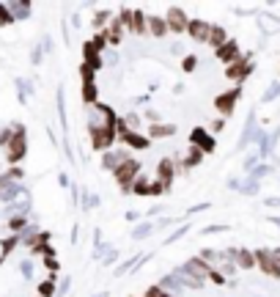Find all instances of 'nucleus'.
<instances>
[{
    "label": "nucleus",
    "instance_id": "nucleus-46",
    "mask_svg": "<svg viewBox=\"0 0 280 297\" xmlns=\"http://www.w3.org/2000/svg\"><path fill=\"white\" fill-rule=\"evenodd\" d=\"M165 190H168V187L162 185V182H151V193H148V195H162Z\"/></svg>",
    "mask_w": 280,
    "mask_h": 297
},
{
    "label": "nucleus",
    "instance_id": "nucleus-26",
    "mask_svg": "<svg viewBox=\"0 0 280 297\" xmlns=\"http://www.w3.org/2000/svg\"><path fill=\"white\" fill-rule=\"evenodd\" d=\"M132 193H135V195H148V193H151V182H148V176H146V173H140V176L135 179V185H132Z\"/></svg>",
    "mask_w": 280,
    "mask_h": 297
},
{
    "label": "nucleus",
    "instance_id": "nucleus-49",
    "mask_svg": "<svg viewBox=\"0 0 280 297\" xmlns=\"http://www.w3.org/2000/svg\"><path fill=\"white\" fill-rule=\"evenodd\" d=\"M105 64L107 66H115V64H118V55H115V52H105Z\"/></svg>",
    "mask_w": 280,
    "mask_h": 297
},
{
    "label": "nucleus",
    "instance_id": "nucleus-47",
    "mask_svg": "<svg viewBox=\"0 0 280 297\" xmlns=\"http://www.w3.org/2000/svg\"><path fill=\"white\" fill-rule=\"evenodd\" d=\"M209 281H214V283H225V275L220 273V270H211V273H209Z\"/></svg>",
    "mask_w": 280,
    "mask_h": 297
},
{
    "label": "nucleus",
    "instance_id": "nucleus-1",
    "mask_svg": "<svg viewBox=\"0 0 280 297\" xmlns=\"http://www.w3.org/2000/svg\"><path fill=\"white\" fill-rule=\"evenodd\" d=\"M88 135H91V146L97 152H105V148L113 146V140L118 138L115 127H105V124H88Z\"/></svg>",
    "mask_w": 280,
    "mask_h": 297
},
{
    "label": "nucleus",
    "instance_id": "nucleus-2",
    "mask_svg": "<svg viewBox=\"0 0 280 297\" xmlns=\"http://www.w3.org/2000/svg\"><path fill=\"white\" fill-rule=\"evenodd\" d=\"M115 176V182H118V187L124 193H132V185H135V179L140 176V163L138 160H129V163H124L118 168V171L113 173Z\"/></svg>",
    "mask_w": 280,
    "mask_h": 297
},
{
    "label": "nucleus",
    "instance_id": "nucleus-28",
    "mask_svg": "<svg viewBox=\"0 0 280 297\" xmlns=\"http://www.w3.org/2000/svg\"><path fill=\"white\" fill-rule=\"evenodd\" d=\"M39 234L42 231H39L36 226H25L22 231H19V242H22V245H33V242L39 240Z\"/></svg>",
    "mask_w": 280,
    "mask_h": 297
},
{
    "label": "nucleus",
    "instance_id": "nucleus-33",
    "mask_svg": "<svg viewBox=\"0 0 280 297\" xmlns=\"http://www.w3.org/2000/svg\"><path fill=\"white\" fill-rule=\"evenodd\" d=\"M118 22H121V28H124V31H132V25H135V11H129V9H121V14H118Z\"/></svg>",
    "mask_w": 280,
    "mask_h": 297
},
{
    "label": "nucleus",
    "instance_id": "nucleus-22",
    "mask_svg": "<svg viewBox=\"0 0 280 297\" xmlns=\"http://www.w3.org/2000/svg\"><path fill=\"white\" fill-rule=\"evenodd\" d=\"M124 28H121V22H118V19H113V22H110V28H107L105 31V36H107V44H121V42H124Z\"/></svg>",
    "mask_w": 280,
    "mask_h": 297
},
{
    "label": "nucleus",
    "instance_id": "nucleus-10",
    "mask_svg": "<svg viewBox=\"0 0 280 297\" xmlns=\"http://www.w3.org/2000/svg\"><path fill=\"white\" fill-rule=\"evenodd\" d=\"M214 55H217V61H223V64H228V66L236 64V61L242 58V55H239V42L228 39V42L220 47V50H214Z\"/></svg>",
    "mask_w": 280,
    "mask_h": 297
},
{
    "label": "nucleus",
    "instance_id": "nucleus-38",
    "mask_svg": "<svg viewBox=\"0 0 280 297\" xmlns=\"http://www.w3.org/2000/svg\"><path fill=\"white\" fill-rule=\"evenodd\" d=\"M269 171H272V168L266 165V163H258V165H256V168H253V171H250V179H256V182H258L261 176H266V173H269Z\"/></svg>",
    "mask_w": 280,
    "mask_h": 297
},
{
    "label": "nucleus",
    "instance_id": "nucleus-21",
    "mask_svg": "<svg viewBox=\"0 0 280 297\" xmlns=\"http://www.w3.org/2000/svg\"><path fill=\"white\" fill-rule=\"evenodd\" d=\"M148 33H151V36H157V39H162L165 33H170L165 17H148Z\"/></svg>",
    "mask_w": 280,
    "mask_h": 297
},
{
    "label": "nucleus",
    "instance_id": "nucleus-5",
    "mask_svg": "<svg viewBox=\"0 0 280 297\" xmlns=\"http://www.w3.org/2000/svg\"><path fill=\"white\" fill-rule=\"evenodd\" d=\"M129 160H132V157H129L127 148H113V152L102 154V168H105V171H110V173H115L124 163H129Z\"/></svg>",
    "mask_w": 280,
    "mask_h": 297
},
{
    "label": "nucleus",
    "instance_id": "nucleus-3",
    "mask_svg": "<svg viewBox=\"0 0 280 297\" xmlns=\"http://www.w3.org/2000/svg\"><path fill=\"white\" fill-rule=\"evenodd\" d=\"M239 97H242V85H234L231 91H225V94H217V99H214V107L223 113V116H231L234 113V107L239 102Z\"/></svg>",
    "mask_w": 280,
    "mask_h": 297
},
{
    "label": "nucleus",
    "instance_id": "nucleus-56",
    "mask_svg": "<svg viewBox=\"0 0 280 297\" xmlns=\"http://www.w3.org/2000/svg\"><path fill=\"white\" fill-rule=\"evenodd\" d=\"M58 292H60V294H66V292H69V281H64V283H60V286H58Z\"/></svg>",
    "mask_w": 280,
    "mask_h": 297
},
{
    "label": "nucleus",
    "instance_id": "nucleus-32",
    "mask_svg": "<svg viewBox=\"0 0 280 297\" xmlns=\"http://www.w3.org/2000/svg\"><path fill=\"white\" fill-rule=\"evenodd\" d=\"M55 292H58V286H55V281H52V278H47V281L39 283V297H52Z\"/></svg>",
    "mask_w": 280,
    "mask_h": 297
},
{
    "label": "nucleus",
    "instance_id": "nucleus-54",
    "mask_svg": "<svg viewBox=\"0 0 280 297\" xmlns=\"http://www.w3.org/2000/svg\"><path fill=\"white\" fill-rule=\"evenodd\" d=\"M83 204H85V206H99V195H91L88 201H83Z\"/></svg>",
    "mask_w": 280,
    "mask_h": 297
},
{
    "label": "nucleus",
    "instance_id": "nucleus-23",
    "mask_svg": "<svg viewBox=\"0 0 280 297\" xmlns=\"http://www.w3.org/2000/svg\"><path fill=\"white\" fill-rule=\"evenodd\" d=\"M228 42V33H225V28H220V25H211V36H209V44L214 47V50H220V47Z\"/></svg>",
    "mask_w": 280,
    "mask_h": 297
},
{
    "label": "nucleus",
    "instance_id": "nucleus-53",
    "mask_svg": "<svg viewBox=\"0 0 280 297\" xmlns=\"http://www.w3.org/2000/svg\"><path fill=\"white\" fill-rule=\"evenodd\" d=\"M42 55H44V50H42V47H36V50H33V64H39Z\"/></svg>",
    "mask_w": 280,
    "mask_h": 297
},
{
    "label": "nucleus",
    "instance_id": "nucleus-55",
    "mask_svg": "<svg viewBox=\"0 0 280 297\" xmlns=\"http://www.w3.org/2000/svg\"><path fill=\"white\" fill-rule=\"evenodd\" d=\"M223 127H225V121H223V118H217V121H214V124H211V130H214V132H220V130H223Z\"/></svg>",
    "mask_w": 280,
    "mask_h": 297
},
{
    "label": "nucleus",
    "instance_id": "nucleus-24",
    "mask_svg": "<svg viewBox=\"0 0 280 297\" xmlns=\"http://www.w3.org/2000/svg\"><path fill=\"white\" fill-rule=\"evenodd\" d=\"M19 195H28V193H25V187H22V185H17V182H14V185H9L3 193H0V198H3L6 204H11V201H17V198H19Z\"/></svg>",
    "mask_w": 280,
    "mask_h": 297
},
{
    "label": "nucleus",
    "instance_id": "nucleus-34",
    "mask_svg": "<svg viewBox=\"0 0 280 297\" xmlns=\"http://www.w3.org/2000/svg\"><path fill=\"white\" fill-rule=\"evenodd\" d=\"M151 231H154V223H140V226L132 231V240H146Z\"/></svg>",
    "mask_w": 280,
    "mask_h": 297
},
{
    "label": "nucleus",
    "instance_id": "nucleus-25",
    "mask_svg": "<svg viewBox=\"0 0 280 297\" xmlns=\"http://www.w3.org/2000/svg\"><path fill=\"white\" fill-rule=\"evenodd\" d=\"M201 259L206 261V264H217V267H220L223 261H228L225 259V251H214V248H206V251L201 253Z\"/></svg>",
    "mask_w": 280,
    "mask_h": 297
},
{
    "label": "nucleus",
    "instance_id": "nucleus-58",
    "mask_svg": "<svg viewBox=\"0 0 280 297\" xmlns=\"http://www.w3.org/2000/svg\"><path fill=\"white\" fill-rule=\"evenodd\" d=\"M272 253H275V261L280 264V248H275V251H272Z\"/></svg>",
    "mask_w": 280,
    "mask_h": 297
},
{
    "label": "nucleus",
    "instance_id": "nucleus-41",
    "mask_svg": "<svg viewBox=\"0 0 280 297\" xmlns=\"http://www.w3.org/2000/svg\"><path fill=\"white\" fill-rule=\"evenodd\" d=\"M187 231H190V226H181L179 231H173V234H170V237H168L165 242H168V245H170V242H179V240H181V237H184V234H187Z\"/></svg>",
    "mask_w": 280,
    "mask_h": 297
},
{
    "label": "nucleus",
    "instance_id": "nucleus-61",
    "mask_svg": "<svg viewBox=\"0 0 280 297\" xmlns=\"http://www.w3.org/2000/svg\"><path fill=\"white\" fill-rule=\"evenodd\" d=\"M94 297H107V292H99V294H94Z\"/></svg>",
    "mask_w": 280,
    "mask_h": 297
},
{
    "label": "nucleus",
    "instance_id": "nucleus-13",
    "mask_svg": "<svg viewBox=\"0 0 280 297\" xmlns=\"http://www.w3.org/2000/svg\"><path fill=\"white\" fill-rule=\"evenodd\" d=\"M25 130L17 124V135H14V140H11V146H9V160L11 163H17V160H22L25 157Z\"/></svg>",
    "mask_w": 280,
    "mask_h": 297
},
{
    "label": "nucleus",
    "instance_id": "nucleus-11",
    "mask_svg": "<svg viewBox=\"0 0 280 297\" xmlns=\"http://www.w3.org/2000/svg\"><path fill=\"white\" fill-rule=\"evenodd\" d=\"M187 33L195 39V42H206L209 44V36H211V25L206 19H190V28Z\"/></svg>",
    "mask_w": 280,
    "mask_h": 297
},
{
    "label": "nucleus",
    "instance_id": "nucleus-37",
    "mask_svg": "<svg viewBox=\"0 0 280 297\" xmlns=\"http://www.w3.org/2000/svg\"><path fill=\"white\" fill-rule=\"evenodd\" d=\"M124 121H127L129 132H140V116H138V113H127Z\"/></svg>",
    "mask_w": 280,
    "mask_h": 297
},
{
    "label": "nucleus",
    "instance_id": "nucleus-20",
    "mask_svg": "<svg viewBox=\"0 0 280 297\" xmlns=\"http://www.w3.org/2000/svg\"><path fill=\"white\" fill-rule=\"evenodd\" d=\"M160 286L165 289V292H170V294H176V297H179V292L184 289V283L179 281V275H176V273H170V275H165V278L160 281Z\"/></svg>",
    "mask_w": 280,
    "mask_h": 297
},
{
    "label": "nucleus",
    "instance_id": "nucleus-27",
    "mask_svg": "<svg viewBox=\"0 0 280 297\" xmlns=\"http://www.w3.org/2000/svg\"><path fill=\"white\" fill-rule=\"evenodd\" d=\"M97 83H94V80H83V99L88 105H97Z\"/></svg>",
    "mask_w": 280,
    "mask_h": 297
},
{
    "label": "nucleus",
    "instance_id": "nucleus-31",
    "mask_svg": "<svg viewBox=\"0 0 280 297\" xmlns=\"http://www.w3.org/2000/svg\"><path fill=\"white\" fill-rule=\"evenodd\" d=\"M201 160H203V152L193 146V148H190V154L184 157V168H195L198 163H201Z\"/></svg>",
    "mask_w": 280,
    "mask_h": 297
},
{
    "label": "nucleus",
    "instance_id": "nucleus-6",
    "mask_svg": "<svg viewBox=\"0 0 280 297\" xmlns=\"http://www.w3.org/2000/svg\"><path fill=\"white\" fill-rule=\"evenodd\" d=\"M165 22H168V31L170 33H187V28H190V17L184 14L181 9H168V14H165Z\"/></svg>",
    "mask_w": 280,
    "mask_h": 297
},
{
    "label": "nucleus",
    "instance_id": "nucleus-19",
    "mask_svg": "<svg viewBox=\"0 0 280 297\" xmlns=\"http://www.w3.org/2000/svg\"><path fill=\"white\" fill-rule=\"evenodd\" d=\"M146 132H148V140H151V138H173L176 127L173 124H151Z\"/></svg>",
    "mask_w": 280,
    "mask_h": 297
},
{
    "label": "nucleus",
    "instance_id": "nucleus-48",
    "mask_svg": "<svg viewBox=\"0 0 280 297\" xmlns=\"http://www.w3.org/2000/svg\"><path fill=\"white\" fill-rule=\"evenodd\" d=\"M115 259H118V251H115V248H110V251H107V256H105V264H113Z\"/></svg>",
    "mask_w": 280,
    "mask_h": 297
},
{
    "label": "nucleus",
    "instance_id": "nucleus-9",
    "mask_svg": "<svg viewBox=\"0 0 280 297\" xmlns=\"http://www.w3.org/2000/svg\"><path fill=\"white\" fill-rule=\"evenodd\" d=\"M173 176H176V163L173 157H162L160 165H157V182H162L165 187L173 185Z\"/></svg>",
    "mask_w": 280,
    "mask_h": 297
},
{
    "label": "nucleus",
    "instance_id": "nucleus-43",
    "mask_svg": "<svg viewBox=\"0 0 280 297\" xmlns=\"http://www.w3.org/2000/svg\"><path fill=\"white\" fill-rule=\"evenodd\" d=\"M236 270H239V267L234 264V261H223V264H220V273H223V275H234Z\"/></svg>",
    "mask_w": 280,
    "mask_h": 297
},
{
    "label": "nucleus",
    "instance_id": "nucleus-52",
    "mask_svg": "<svg viewBox=\"0 0 280 297\" xmlns=\"http://www.w3.org/2000/svg\"><path fill=\"white\" fill-rule=\"evenodd\" d=\"M19 94H22V97H28V91H30V83H25V80H19Z\"/></svg>",
    "mask_w": 280,
    "mask_h": 297
},
{
    "label": "nucleus",
    "instance_id": "nucleus-15",
    "mask_svg": "<svg viewBox=\"0 0 280 297\" xmlns=\"http://www.w3.org/2000/svg\"><path fill=\"white\" fill-rule=\"evenodd\" d=\"M228 187H231V190H239L242 195H256L258 193V182L250 179V176L247 179H231Z\"/></svg>",
    "mask_w": 280,
    "mask_h": 297
},
{
    "label": "nucleus",
    "instance_id": "nucleus-36",
    "mask_svg": "<svg viewBox=\"0 0 280 297\" xmlns=\"http://www.w3.org/2000/svg\"><path fill=\"white\" fill-rule=\"evenodd\" d=\"M14 135H17V124L11 127V130H0V146L9 148V146H11V140H14Z\"/></svg>",
    "mask_w": 280,
    "mask_h": 297
},
{
    "label": "nucleus",
    "instance_id": "nucleus-29",
    "mask_svg": "<svg viewBox=\"0 0 280 297\" xmlns=\"http://www.w3.org/2000/svg\"><path fill=\"white\" fill-rule=\"evenodd\" d=\"M132 33H148V17L143 11H135V25H132Z\"/></svg>",
    "mask_w": 280,
    "mask_h": 297
},
{
    "label": "nucleus",
    "instance_id": "nucleus-39",
    "mask_svg": "<svg viewBox=\"0 0 280 297\" xmlns=\"http://www.w3.org/2000/svg\"><path fill=\"white\" fill-rule=\"evenodd\" d=\"M9 22H14V17H11L9 6H6V3H0V25H9Z\"/></svg>",
    "mask_w": 280,
    "mask_h": 297
},
{
    "label": "nucleus",
    "instance_id": "nucleus-40",
    "mask_svg": "<svg viewBox=\"0 0 280 297\" xmlns=\"http://www.w3.org/2000/svg\"><path fill=\"white\" fill-rule=\"evenodd\" d=\"M195 66H198V55H187L181 61V69L184 72H195Z\"/></svg>",
    "mask_w": 280,
    "mask_h": 297
},
{
    "label": "nucleus",
    "instance_id": "nucleus-51",
    "mask_svg": "<svg viewBox=\"0 0 280 297\" xmlns=\"http://www.w3.org/2000/svg\"><path fill=\"white\" fill-rule=\"evenodd\" d=\"M22 275H25V278H30V275H33V264H30V261H22Z\"/></svg>",
    "mask_w": 280,
    "mask_h": 297
},
{
    "label": "nucleus",
    "instance_id": "nucleus-50",
    "mask_svg": "<svg viewBox=\"0 0 280 297\" xmlns=\"http://www.w3.org/2000/svg\"><path fill=\"white\" fill-rule=\"evenodd\" d=\"M220 231H225V226H206L203 228V234H220Z\"/></svg>",
    "mask_w": 280,
    "mask_h": 297
},
{
    "label": "nucleus",
    "instance_id": "nucleus-35",
    "mask_svg": "<svg viewBox=\"0 0 280 297\" xmlns=\"http://www.w3.org/2000/svg\"><path fill=\"white\" fill-rule=\"evenodd\" d=\"M94 28H99V31L110 28V14H107V11H97V17H94Z\"/></svg>",
    "mask_w": 280,
    "mask_h": 297
},
{
    "label": "nucleus",
    "instance_id": "nucleus-4",
    "mask_svg": "<svg viewBox=\"0 0 280 297\" xmlns=\"http://www.w3.org/2000/svg\"><path fill=\"white\" fill-rule=\"evenodd\" d=\"M179 270H181L184 275H190V278H193V281H201V283L206 281V278H209V273H211V270H209V264L201 259V256H198V259H190V261H184V264H181Z\"/></svg>",
    "mask_w": 280,
    "mask_h": 297
},
{
    "label": "nucleus",
    "instance_id": "nucleus-45",
    "mask_svg": "<svg viewBox=\"0 0 280 297\" xmlns=\"http://www.w3.org/2000/svg\"><path fill=\"white\" fill-rule=\"evenodd\" d=\"M25 226H28V218H14L11 220V228H14V231H22Z\"/></svg>",
    "mask_w": 280,
    "mask_h": 297
},
{
    "label": "nucleus",
    "instance_id": "nucleus-17",
    "mask_svg": "<svg viewBox=\"0 0 280 297\" xmlns=\"http://www.w3.org/2000/svg\"><path fill=\"white\" fill-rule=\"evenodd\" d=\"M9 6V11H11V17L14 19H28L30 17V3H25V0H11V3H6Z\"/></svg>",
    "mask_w": 280,
    "mask_h": 297
},
{
    "label": "nucleus",
    "instance_id": "nucleus-44",
    "mask_svg": "<svg viewBox=\"0 0 280 297\" xmlns=\"http://www.w3.org/2000/svg\"><path fill=\"white\" fill-rule=\"evenodd\" d=\"M17 242H19V237H9V240H3V253H11L17 248Z\"/></svg>",
    "mask_w": 280,
    "mask_h": 297
},
{
    "label": "nucleus",
    "instance_id": "nucleus-16",
    "mask_svg": "<svg viewBox=\"0 0 280 297\" xmlns=\"http://www.w3.org/2000/svg\"><path fill=\"white\" fill-rule=\"evenodd\" d=\"M121 140H124V143H127L129 148H138V152H143V148H148V146H151L148 135H143V132H127Z\"/></svg>",
    "mask_w": 280,
    "mask_h": 297
},
{
    "label": "nucleus",
    "instance_id": "nucleus-42",
    "mask_svg": "<svg viewBox=\"0 0 280 297\" xmlns=\"http://www.w3.org/2000/svg\"><path fill=\"white\" fill-rule=\"evenodd\" d=\"M264 25H266V31H277V28H280L277 17H272V14H266V17H264Z\"/></svg>",
    "mask_w": 280,
    "mask_h": 297
},
{
    "label": "nucleus",
    "instance_id": "nucleus-57",
    "mask_svg": "<svg viewBox=\"0 0 280 297\" xmlns=\"http://www.w3.org/2000/svg\"><path fill=\"white\" fill-rule=\"evenodd\" d=\"M266 206H280V198H266Z\"/></svg>",
    "mask_w": 280,
    "mask_h": 297
},
{
    "label": "nucleus",
    "instance_id": "nucleus-30",
    "mask_svg": "<svg viewBox=\"0 0 280 297\" xmlns=\"http://www.w3.org/2000/svg\"><path fill=\"white\" fill-rule=\"evenodd\" d=\"M280 97V80H275V83L269 85V88L264 91V97H261V102L264 105H269V102H275V99Z\"/></svg>",
    "mask_w": 280,
    "mask_h": 297
},
{
    "label": "nucleus",
    "instance_id": "nucleus-8",
    "mask_svg": "<svg viewBox=\"0 0 280 297\" xmlns=\"http://www.w3.org/2000/svg\"><path fill=\"white\" fill-rule=\"evenodd\" d=\"M250 72H253V61H250V55L239 58L236 64H231L228 69H225V74H228V80H234V83H239V85H242V80L247 77Z\"/></svg>",
    "mask_w": 280,
    "mask_h": 297
},
{
    "label": "nucleus",
    "instance_id": "nucleus-18",
    "mask_svg": "<svg viewBox=\"0 0 280 297\" xmlns=\"http://www.w3.org/2000/svg\"><path fill=\"white\" fill-rule=\"evenodd\" d=\"M258 261H256V251H247V248H239L236 253V267L239 270H253Z\"/></svg>",
    "mask_w": 280,
    "mask_h": 297
},
{
    "label": "nucleus",
    "instance_id": "nucleus-60",
    "mask_svg": "<svg viewBox=\"0 0 280 297\" xmlns=\"http://www.w3.org/2000/svg\"><path fill=\"white\" fill-rule=\"evenodd\" d=\"M272 223H275V226H280V218H269Z\"/></svg>",
    "mask_w": 280,
    "mask_h": 297
},
{
    "label": "nucleus",
    "instance_id": "nucleus-12",
    "mask_svg": "<svg viewBox=\"0 0 280 297\" xmlns=\"http://www.w3.org/2000/svg\"><path fill=\"white\" fill-rule=\"evenodd\" d=\"M256 135H258V127H256V113H250V116H247V124H244L242 135H239V143H236V148H247L250 143H256Z\"/></svg>",
    "mask_w": 280,
    "mask_h": 297
},
{
    "label": "nucleus",
    "instance_id": "nucleus-14",
    "mask_svg": "<svg viewBox=\"0 0 280 297\" xmlns=\"http://www.w3.org/2000/svg\"><path fill=\"white\" fill-rule=\"evenodd\" d=\"M190 143H193L195 148H201L203 154L206 152H214V140L206 135V130H201V127H195L193 132H190Z\"/></svg>",
    "mask_w": 280,
    "mask_h": 297
},
{
    "label": "nucleus",
    "instance_id": "nucleus-59",
    "mask_svg": "<svg viewBox=\"0 0 280 297\" xmlns=\"http://www.w3.org/2000/svg\"><path fill=\"white\" fill-rule=\"evenodd\" d=\"M162 297H176V294H170V292H165V289H162Z\"/></svg>",
    "mask_w": 280,
    "mask_h": 297
},
{
    "label": "nucleus",
    "instance_id": "nucleus-7",
    "mask_svg": "<svg viewBox=\"0 0 280 297\" xmlns=\"http://www.w3.org/2000/svg\"><path fill=\"white\" fill-rule=\"evenodd\" d=\"M256 261H258V267H261V273L272 275V278H280V264L275 261V253L272 251H266V248L256 251Z\"/></svg>",
    "mask_w": 280,
    "mask_h": 297
}]
</instances>
